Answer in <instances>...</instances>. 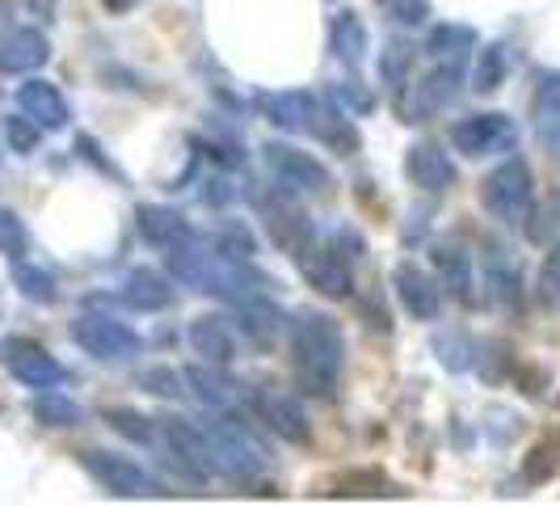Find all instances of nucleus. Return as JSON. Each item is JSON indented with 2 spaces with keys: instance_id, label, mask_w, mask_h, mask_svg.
<instances>
[{
  "instance_id": "f257e3e1",
  "label": "nucleus",
  "mask_w": 560,
  "mask_h": 506,
  "mask_svg": "<svg viewBox=\"0 0 560 506\" xmlns=\"http://www.w3.org/2000/svg\"><path fill=\"white\" fill-rule=\"evenodd\" d=\"M346 367V337L329 312L304 309L291 321V371L300 393L308 396H334L341 384Z\"/></svg>"
},
{
  "instance_id": "f03ea898",
  "label": "nucleus",
  "mask_w": 560,
  "mask_h": 506,
  "mask_svg": "<svg viewBox=\"0 0 560 506\" xmlns=\"http://www.w3.org/2000/svg\"><path fill=\"white\" fill-rule=\"evenodd\" d=\"M532 198H535V177H532V165L523 157H505L502 165L480 182L485 211L493 220H502V225H523L532 216Z\"/></svg>"
},
{
  "instance_id": "7ed1b4c3",
  "label": "nucleus",
  "mask_w": 560,
  "mask_h": 506,
  "mask_svg": "<svg viewBox=\"0 0 560 506\" xmlns=\"http://www.w3.org/2000/svg\"><path fill=\"white\" fill-rule=\"evenodd\" d=\"M72 342L81 346L84 355L102 359V364H118V359H136L143 346V337L118 321V317H106V312H84L72 321Z\"/></svg>"
},
{
  "instance_id": "20e7f679",
  "label": "nucleus",
  "mask_w": 560,
  "mask_h": 506,
  "mask_svg": "<svg viewBox=\"0 0 560 506\" xmlns=\"http://www.w3.org/2000/svg\"><path fill=\"white\" fill-rule=\"evenodd\" d=\"M0 364H4V371L18 380V384H26V389H59L63 384V364H59L51 350H43L34 337H4L0 342Z\"/></svg>"
},
{
  "instance_id": "39448f33",
  "label": "nucleus",
  "mask_w": 560,
  "mask_h": 506,
  "mask_svg": "<svg viewBox=\"0 0 560 506\" xmlns=\"http://www.w3.org/2000/svg\"><path fill=\"white\" fill-rule=\"evenodd\" d=\"M261 157H266V169L275 173V182H279L287 195H325V191H329L325 165H320L312 152H304V148L270 140L261 148Z\"/></svg>"
},
{
  "instance_id": "423d86ee",
  "label": "nucleus",
  "mask_w": 560,
  "mask_h": 506,
  "mask_svg": "<svg viewBox=\"0 0 560 506\" xmlns=\"http://www.w3.org/2000/svg\"><path fill=\"white\" fill-rule=\"evenodd\" d=\"M451 143H455V152H464L472 161L477 157H498V152H514L518 127L505 114H472V118H459L451 127Z\"/></svg>"
},
{
  "instance_id": "0eeeda50",
  "label": "nucleus",
  "mask_w": 560,
  "mask_h": 506,
  "mask_svg": "<svg viewBox=\"0 0 560 506\" xmlns=\"http://www.w3.org/2000/svg\"><path fill=\"white\" fill-rule=\"evenodd\" d=\"M295 262H300V271H304V279L320 291V296H329V300H346L350 296V266H346V253H337L334 245H325L316 232H312L308 241L300 245V250L291 253Z\"/></svg>"
},
{
  "instance_id": "6e6552de",
  "label": "nucleus",
  "mask_w": 560,
  "mask_h": 506,
  "mask_svg": "<svg viewBox=\"0 0 560 506\" xmlns=\"http://www.w3.org/2000/svg\"><path fill=\"white\" fill-rule=\"evenodd\" d=\"M81 464H84V473L97 481L102 490H110L118 498H143V494L156 490L152 478L143 473L131 456H118V451H84Z\"/></svg>"
},
{
  "instance_id": "1a4fd4ad",
  "label": "nucleus",
  "mask_w": 560,
  "mask_h": 506,
  "mask_svg": "<svg viewBox=\"0 0 560 506\" xmlns=\"http://www.w3.org/2000/svg\"><path fill=\"white\" fill-rule=\"evenodd\" d=\"M249 405H253V414L266 422L279 439L295 444V448L312 444V422H308V414H304V405L291 393H282V389H257V393L249 396Z\"/></svg>"
},
{
  "instance_id": "9d476101",
  "label": "nucleus",
  "mask_w": 560,
  "mask_h": 506,
  "mask_svg": "<svg viewBox=\"0 0 560 506\" xmlns=\"http://www.w3.org/2000/svg\"><path fill=\"white\" fill-rule=\"evenodd\" d=\"M393 287H396V300L405 304V312L413 321H434L439 309H443V291H439V279H430L421 266L413 262H400L393 271Z\"/></svg>"
},
{
  "instance_id": "9b49d317",
  "label": "nucleus",
  "mask_w": 560,
  "mask_h": 506,
  "mask_svg": "<svg viewBox=\"0 0 560 506\" xmlns=\"http://www.w3.org/2000/svg\"><path fill=\"white\" fill-rule=\"evenodd\" d=\"M173 300H177L173 275L156 271V266H140V271H131L127 283H122V304L136 312H165Z\"/></svg>"
},
{
  "instance_id": "f8f14e48",
  "label": "nucleus",
  "mask_w": 560,
  "mask_h": 506,
  "mask_svg": "<svg viewBox=\"0 0 560 506\" xmlns=\"http://www.w3.org/2000/svg\"><path fill=\"white\" fill-rule=\"evenodd\" d=\"M51 59V43L43 30H13L0 38V77H26Z\"/></svg>"
},
{
  "instance_id": "ddd939ff",
  "label": "nucleus",
  "mask_w": 560,
  "mask_h": 506,
  "mask_svg": "<svg viewBox=\"0 0 560 506\" xmlns=\"http://www.w3.org/2000/svg\"><path fill=\"white\" fill-rule=\"evenodd\" d=\"M405 173H409V182L418 191L439 195V191H447L451 182H455V161H451L439 143H413L409 157H405Z\"/></svg>"
},
{
  "instance_id": "4468645a",
  "label": "nucleus",
  "mask_w": 560,
  "mask_h": 506,
  "mask_svg": "<svg viewBox=\"0 0 560 506\" xmlns=\"http://www.w3.org/2000/svg\"><path fill=\"white\" fill-rule=\"evenodd\" d=\"M18 111L30 114L38 127H47V131H59V127H68V97L59 93L51 81H26L18 89Z\"/></svg>"
},
{
  "instance_id": "2eb2a0df",
  "label": "nucleus",
  "mask_w": 560,
  "mask_h": 506,
  "mask_svg": "<svg viewBox=\"0 0 560 506\" xmlns=\"http://www.w3.org/2000/svg\"><path fill=\"white\" fill-rule=\"evenodd\" d=\"M257 106H261L266 118H270L275 127H282V131H312L320 97H312L304 89H295V93H261Z\"/></svg>"
},
{
  "instance_id": "dca6fc26",
  "label": "nucleus",
  "mask_w": 560,
  "mask_h": 506,
  "mask_svg": "<svg viewBox=\"0 0 560 506\" xmlns=\"http://www.w3.org/2000/svg\"><path fill=\"white\" fill-rule=\"evenodd\" d=\"M472 47H477V30L459 26V22H443L425 34V56L434 68H464Z\"/></svg>"
},
{
  "instance_id": "f3484780",
  "label": "nucleus",
  "mask_w": 560,
  "mask_h": 506,
  "mask_svg": "<svg viewBox=\"0 0 560 506\" xmlns=\"http://www.w3.org/2000/svg\"><path fill=\"white\" fill-rule=\"evenodd\" d=\"M186 342H190V350H195L198 359L211 367H228L236 359V342H232V334H228V325L220 317H198V321H190Z\"/></svg>"
},
{
  "instance_id": "a211bd4d",
  "label": "nucleus",
  "mask_w": 560,
  "mask_h": 506,
  "mask_svg": "<svg viewBox=\"0 0 560 506\" xmlns=\"http://www.w3.org/2000/svg\"><path fill=\"white\" fill-rule=\"evenodd\" d=\"M261 216H266V232L275 237V245L287 253H295L312 237V225L291 207V198H266Z\"/></svg>"
},
{
  "instance_id": "6ab92c4d",
  "label": "nucleus",
  "mask_w": 560,
  "mask_h": 506,
  "mask_svg": "<svg viewBox=\"0 0 560 506\" xmlns=\"http://www.w3.org/2000/svg\"><path fill=\"white\" fill-rule=\"evenodd\" d=\"M136 225H140L143 241L156 245V250H168V245H177L182 237H190V225H186L173 207H156V203H143L140 211H136Z\"/></svg>"
},
{
  "instance_id": "aec40b11",
  "label": "nucleus",
  "mask_w": 560,
  "mask_h": 506,
  "mask_svg": "<svg viewBox=\"0 0 560 506\" xmlns=\"http://www.w3.org/2000/svg\"><path fill=\"white\" fill-rule=\"evenodd\" d=\"M165 271L177 283H190V287H207V283H211V253L198 250L195 237H182L177 245H168Z\"/></svg>"
},
{
  "instance_id": "412c9836",
  "label": "nucleus",
  "mask_w": 560,
  "mask_h": 506,
  "mask_svg": "<svg viewBox=\"0 0 560 506\" xmlns=\"http://www.w3.org/2000/svg\"><path fill=\"white\" fill-rule=\"evenodd\" d=\"M329 494L334 498H393L405 490L393 478H384L380 469H354V473H337L329 481Z\"/></svg>"
},
{
  "instance_id": "4be33fe9",
  "label": "nucleus",
  "mask_w": 560,
  "mask_h": 506,
  "mask_svg": "<svg viewBox=\"0 0 560 506\" xmlns=\"http://www.w3.org/2000/svg\"><path fill=\"white\" fill-rule=\"evenodd\" d=\"M535 136L557 148L560 143V72H548L539 89H535V118H532Z\"/></svg>"
},
{
  "instance_id": "5701e85b",
  "label": "nucleus",
  "mask_w": 560,
  "mask_h": 506,
  "mask_svg": "<svg viewBox=\"0 0 560 506\" xmlns=\"http://www.w3.org/2000/svg\"><path fill=\"white\" fill-rule=\"evenodd\" d=\"M329 38H334V51L341 64H350V68H359L366 59V26L359 13H350V9H341L334 18V26H329Z\"/></svg>"
},
{
  "instance_id": "b1692460",
  "label": "nucleus",
  "mask_w": 560,
  "mask_h": 506,
  "mask_svg": "<svg viewBox=\"0 0 560 506\" xmlns=\"http://www.w3.org/2000/svg\"><path fill=\"white\" fill-rule=\"evenodd\" d=\"M430 262H434L439 279L447 283L459 300L472 296V262H468V253L459 250V245H434V250H430Z\"/></svg>"
},
{
  "instance_id": "393cba45",
  "label": "nucleus",
  "mask_w": 560,
  "mask_h": 506,
  "mask_svg": "<svg viewBox=\"0 0 560 506\" xmlns=\"http://www.w3.org/2000/svg\"><path fill=\"white\" fill-rule=\"evenodd\" d=\"M455 93H459V68H434V72L418 84V106H413V114L421 118V114L443 111Z\"/></svg>"
},
{
  "instance_id": "a878e982",
  "label": "nucleus",
  "mask_w": 560,
  "mask_h": 506,
  "mask_svg": "<svg viewBox=\"0 0 560 506\" xmlns=\"http://www.w3.org/2000/svg\"><path fill=\"white\" fill-rule=\"evenodd\" d=\"M182 380L190 384V393H195L202 405H211V410H228V405H232V389L224 384L220 367H211V364L186 367V376H182Z\"/></svg>"
},
{
  "instance_id": "bb28decb",
  "label": "nucleus",
  "mask_w": 560,
  "mask_h": 506,
  "mask_svg": "<svg viewBox=\"0 0 560 506\" xmlns=\"http://www.w3.org/2000/svg\"><path fill=\"white\" fill-rule=\"evenodd\" d=\"M253 253H257V241H253V232L241 220H224L220 232H215V257H224L232 266H245Z\"/></svg>"
},
{
  "instance_id": "cd10ccee",
  "label": "nucleus",
  "mask_w": 560,
  "mask_h": 506,
  "mask_svg": "<svg viewBox=\"0 0 560 506\" xmlns=\"http://www.w3.org/2000/svg\"><path fill=\"white\" fill-rule=\"evenodd\" d=\"M13 283H18V291L34 300V304H51L59 291H56V275L51 271H43V266H30L26 257L22 262H13Z\"/></svg>"
},
{
  "instance_id": "c85d7f7f",
  "label": "nucleus",
  "mask_w": 560,
  "mask_h": 506,
  "mask_svg": "<svg viewBox=\"0 0 560 506\" xmlns=\"http://www.w3.org/2000/svg\"><path fill=\"white\" fill-rule=\"evenodd\" d=\"M34 418L43 422V426H77L81 422V405L68 393H59V389H43L38 401H34Z\"/></svg>"
},
{
  "instance_id": "c756f323",
  "label": "nucleus",
  "mask_w": 560,
  "mask_h": 506,
  "mask_svg": "<svg viewBox=\"0 0 560 506\" xmlns=\"http://www.w3.org/2000/svg\"><path fill=\"white\" fill-rule=\"evenodd\" d=\"M0 253H4L9 262H22V257L30 253L26 225H22V216L9 211V207H0Z\"/></svg>"
},
{
  "instance_id": "7c9ffc66",
  "label": "nucleus",
  "mask_w": 560,
  "mask_h": 506,
  "mask_svg": "<svg viewBox=\"0 0 560 506\" xmlns=\"http://www.w3.org/2000/svg\"><path fill=\"white\" fill-rule=\"evenodd\" d=\"M102 418L110 422L122 439H131V444H152V439L161 435V430H156V422H148L143 414H136V410H106Z\"/></svg>"
},
{
  "instance_id": "2f4dec72",
  "label": "nucleus",
  "mask_w": 560,
  "mask_h": 506,
  "mask_svg": "<svg viewBox=\"0 0 560 506\" xmlns=\"http://www.w3.org/2000/svg\"><path fill=\"white\" fill-rule=\"evenodd\" d=\"M505 72H510V59H505L502 47H485L480 59H477V77H472L477 93H493V89H502Z\"/></svg>"
},
{
  "instance_id": "473e14b6",
  "label": "nucleus",
  "mask_w": 560,
  "mask_h": 506,
  "mask_svg": "<svg viewBox=\"0 0 560 506\" xmlns=\"http://www.w3.org/2000/svg\"><path fill=\"white\" fill-rule=\"evenodd\" d=\"M4 136H9V148L13 152H34L38 148V136H43V127L30 118V114H13V118H4Z\"/></svg>"
},
{
  "instance_id": "72a5a7b5",
  "label": "nucleus",
  "mask_w": 560,
  "mask_h": 506,
  "mask_svg": "<svg viewBox=\"0 0 560 506\" xmlns=\"http://www.w3.org/2000/svg\"><path fill=\"white\" fill-rule=\"evenodd\" d=\"M489 283H493V300H498V304H518V300H523V279H518L514 266L493 262V266H489Z\"/></svg>"
},
{
  "instance_id": "f704fd0d",
  "label": "nucleus",
  "mask_w": 560,
  "mask_h": 506,
  "mask_svg": "<svg viewBox=\"0 0 560 506\" xmlns=\"http://www.w3.org/2000/svg\"><path fill=\"white\" fill-rule=\"evenodd\" d=\"M539 300H544L548 309H560V245L548 253L544 266H539Z\"/></svg>"
},
{
  "instance_id": "c9c22d12",
  "label": "nucleus",
  "mask_w": 560,
  "mask_h": 506,
  "mask_svg": "<svg viewBox=\"0 0 560 506\" xmlns=\"http://www.w3.org/2000/svg\"><path fill=\"white\" fill-rule=\"evenodd\" d=\"M384 81H393L396 89H405V72H409V47H388V56H384Z\"/></svg>"
},
{
  "instance_id": "e433bc0d",
  "label": "nucleus",
  "mask_w": 560,
  "mask_h": 506,
  "mask_svg": "<svg viewBox=\"0 0 560 506\" xmlns=\"http://www.w3.org/2000/svg\"><path fill=\"white\" fill-rule=\"evenodd\" d=\"M140 384L152 396H168V401H173V396H182V389H177V376H173V371H165V367H161V371H143Z\"/></svg>"
},
{
  "instance_id": "4c0bfd02",
  "label": "nucleus",
  "mask_w": 560,
  "mask_h": 506,
  "mask_svg": "<svg viewBox=\"0 0 560 506\" xmlns=\"http://www.w3.org/2000/svg\"><path fill=\"white\" fill-rule=\"evenodd\" d=\"M393 13L400 26H421L430 18V0H393Z\"/></svg>"
},
{
  "instance_id": "58836bf2",
  "label": "nucleus",
  "mask_w": 560,
  "mask_h": 506,
  "mask_svg": "<svg viewBox=\"0 0 560 506\" xmlns=\"http://www.w3.org/2000/svg\"><path fill=\"white\" fill-rule=\"evenodd\" d=\"M341 102H346L350 111H359V114L375 111V97H371L366 89H354V84H346V89H341Z\"/></svg>"
},
{
  "instance_id": "ea45409f",
  "label": "nucleus",
  "mask_w": 560,
  "mask_h": 506,
  "mask_svg": "<svg viewBox=\"0 0 560 506\" xmlns=\"http://www.w3.org/2000/svg\"><path fill=\"white\" fill-rule=\"evenodd\" d=\"M9 34H13V4L0 0V38H9Z\"/></svg>"
},
{
  "instance_id": "a19ab883",
  "label": "nucleus",
  "mask_w": 560,
  "mask_h": 506,
  "mask_svg": "<svg viewBox=\"0 0 560 506\" xmlns=\"http://www.w3.org/2000/svg\"><path fill=\"white\" fill-rule=\"evenodd\" d=\"M136 4H140V0H106L110 13H127V9H136Z\"/></svg>"
}]
</instances>
